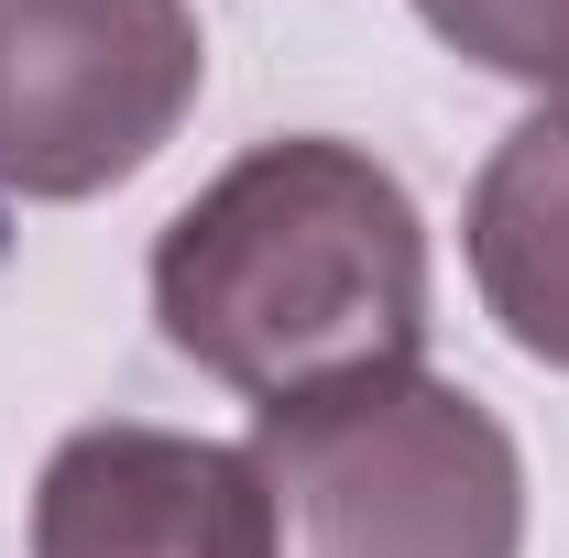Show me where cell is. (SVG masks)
Returning a JSON list of instances; mask_svg holds the SVG:
<instances>
[{
  "mask_svg": "<svg viewBox=\"0 0 569 558\" xmlns=\"http://www.w3.org/2000/svg\"><path fill=\"white\" fill-rule=\"evenodd\" d=\"M153 329L252 406L361 372H417L427 219L406 176L340 132L252 142L164 219Z\"/></svg>",
  "mask_w": 569,
  "mask_h": 558,
  "instance_id": "cell-1",
  "label": "cell"
},
{
  "mask_svg": "<svg viewBox=\"0 0 569 558\" xmlns=\"http://www.w3.org/2000/svg\"><path fill=\"white\" fill-rule=\"evenodd\" d=\"M241 449L274 558H526L515 427L427 361L284 395Z\"/></svg>",
  "mask_w": 569,
  "mask_h": 558,
  "instance_id": "cell-2",
  "label": "cell"
},
{
  "mask_svg": "<svg viewBox=\"0 0 569 558\" xmlns=\"http://www.w3.org/2000/svg\"><path fill=\"white\" fill-rule=\"evenodd\" d=\"M209 88L187 0H0V198H99L142 176Z\"/></svg>",
  "mask_w": 569,
  "mask_h": 558,
  "instance_id": "cell-3",
  "label": "cell"
},
{
  "mask_svg": "<svg viewBox=\"0 0 569 558\" xmlns=\"http://www.w3.org/2000/svg\"><path fill=\"white\" fill-rule=\"evenodd\" d=\"M33 558H274L252 449L99 417L33 482Z\"/></svg>",
  "mask_w": 569,
  "mask_h": 558,
  "instance_id": "cell-4",
  "label": "cell"
},
{
  "mask_svg": "<svg viewBox=\"0 0 569 558\" xmlns=\"http://www.w3.org/2000/svg\"><path fill=\"white\" fill-rule=\"evenodd\" d=\"M460 252H471V285L503 340L569 372V99L526 110L493 142V165L471 176V209H460Z\"/></svg>",
  "mask_w": 569,
  "mask_h": 558,
  "instance_id": "cell-5",
  "label": "cell"
},
{
  "mask_svg": "<svg viewBox=\"0 0 569 558\" xmlns=\"http://www.w3.org/2000/svg\"><path fill=\"white\" fill-rule=\"evenodd\" d=\"M417 22L471 67L569 99V0H417Z\"/></svg>",
  "mask_w": 569,
  "mask_h": 558,
  "instance_id": "cell-6",
  "label": "cell"
}]
</instances>
